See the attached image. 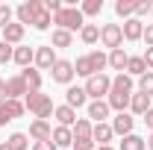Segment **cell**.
Returning <instances> with one entry per match:
<instances>
[{"label":"cell","instance_id":"obj_5","mask_svg":"<svg viewBox=\"0 0 153 150\" xmlns=\"http://www.w3.org/2000/svg\"><path fill=\"white\" fill-rule=\"evenodd\" d=\"M100 41H103V47H109V53L118 50V47L124 44V30H121V24H103V27H100Z\"/></svg>","mask_w":153,"mask_h":150},{"label":"cell","instance_id":"obj_11","mask_svg":"<svg viewBox=\"0 0 153 150\" xmlns=\"http://www.w3.org/2000/svg\"><path fill=\"white\" fill-rule=\"evenodd\" d=\"M50 24H53V15H50V9L44 6V0L38 3L36 15H33V27H36L38 33H44V30H50Z\"/></svg>","mask_w":153,"mask_h":150},{"label":"cell","instance_id":"obj_38","mask_svg":"<svg viewBox=\"0 0 153 150\" xmlns=\"http://www.w3.org/2000/svg\"><path fill=\"white\" fill-rule=\"evenodd\" d=\"M12 56H15V47H12V44H6V41H0V65L12 62Z\"/></svg>","mask_w":153,"mask_h":150},{"label":"cell","instance_id":"obj_16","mask_svg":"<svg viewBox=\"0 0 153 150\" xmlns=\"http://www.w3.org/2000/svg\"><path fill=\"white\" fill-rule=\"evenodd\" d=\"M24 33H27V27L15 21V24L3 27V41H6V44H21V41H24Z\"/></svg>","mask_w":153,"mask_h":150},{"label":"cell","instance_id":"obj_33","mask_svg":"<svg viewBox=\"0 0 153 150\" xmlns=\"http://www.w3.org/2000/svg\"><path fill=\"white\" fill-rule=\"evenodd\" d=\"M71 147H74V150H97V144H94L91 135H74Z\"/></svg>","mask_w":153,"mask_h":150},{"label":"cell","instance_id":"obj_28","mask_svg":"<svg viewBox=\"0 0 153 150\" xmlns=\"http://www.w3.org/2000/svg\"><path fill=\"white\" fill-rule=\"evenodd\" d=\"M71 44H74V33H68V30H53L50 47H71Z\"/></svg>","mask_w":153,"mask_h":150},{"label":"cell","instance_id":"obj_6","mask_svg":"<svg viewBox=\"0 0 153 150\" xmlns=\"http://www.w3.org/2000/svg\"><path fill=\"white\" fill-rule=\"evenodd\" d=\"M24 112H27V106H24L21 100H9V97H3V100H0V127L9 124V121H15V118H21Z\"/></svg>","mask_w":153,"mask_h":150},{"label":"cell","instance_id":"obj_10","mask_svg":"<svg viewBox=\"0 0 153 150\" xmlns=\"http://www.w3.org/2000/svg\"><path fill=\"white\" fill-rule=\"evenodd\" d=\"M133 124H135V118H133V115L118 112V115H115V121H112V132L124 138V135H130V132H133Z\"/></svg>","mask_w":153,"mask_h":150},{"label":"cell","instance_id":"obj_40","mask_svg":"<svg viewBox=\"0 0 153 150\" xmlns=\"http://www.w3.org/2000/svg\"><path fill=\"white\" fill-rule=\"evenodd\" d=\"M44 6L50 9V15H56V12L62 9V6H65V3H62V0H44Z\"/></svg>","mask_w":153,"mask_h":150},{"label":"cell","instance_id":"obj_29","mask_svg":"<svg viewBox=\"0 0 153 150\" xmlns=\"http://www.w3.org/2000/svg\"><path fill=\"white\" fill-rule=\"evenodd\" d=\"M124 74H130V76H141V74H147V65H144V59L141 56H130V62H127V71Z\"/></svg>","mask_w":153,"mask_h":150},{"label":"cell","instance_id":"obj_41","mask_svg":"<svg viewBox=\"0 0 153 150\" xmlns=\"http://www.w3.org/2000/svg\"><path fill=\"white\" fill-rule=\"evenodd\" d=\"M144 44H147V47H153V24H147V27H144Z\"/></svg>","mask_w":153,"mask_h":150},{"label":"cell","instance_id":"obj_39","mask_svg":"<svg viewBox=\"0 0 153 150\" xmlns=\"http://www.w3.org/2000/svg\"><path fill=\"white\" fill-rule=\"evenodd\" d=\"M153 12V0H138V6H135V18L141 21V15H147Z\"/></svg>","mask_w":153,"mask_h":150},{"label":"cell","instance_id":"obj_1","mask_svg":"<svg viewBox=\"0 0 153 150\" xmlns=\"http://www.w3.org/2000/svg\"><path fill=\"white\" fill-rule=\"evenodd\" d=\"M130 100H133V76L130 74H118L112 76V88H109V109L118 112H127L130 109Z\"/></svg>","mask_w":153,"mask_h":150},{"label":"cell","instance_id":"obj_26","mask_svg":"<svg viewBox=\"0 0 153 150\" xmlns=\"http://www.w3.org/2000/svg\"><path fill=\"white\" fill-rule=\"evenodd\" d=\"M147 144H144V138L141 135H135V132H130V135H124L121 138V147L118 150H144Z\"/></svg>","mask_w":153,"mask_h":150},{"label":"cell","instance_id":"obj_35","mask_svg":"<svg viewBox=\"0 0 153 150\" xmlns=\"http://www.w3.org/2000/svg\"><path fill=\"white\" fill-rule=\"evenodd\" d=\"M79 12H82V15H100V12H103V0H85V3L79 6Z\"/></svg>","mask_w":153,"mask_h":150},{"label":"cell","instance_id":"obj_13","mask_svg":"<svg viewBox=\"0 0 153 150\" xmlns=\"http://www.w3.org/2000/svg\"><path fill=\"white\" fill-rule=\"evenodd\" d=\"M85 100H88V94H85V88H79V85H71L65 91V106H71V109L85 106Z\"/></svg>","mask_w":153,"mask_h":150},{"label":"cell","instance_id":"obj_30","mask_svg":"<svg viewBox=\"0 0 153 150\" xmlns=\"http://www.w3.org/2000/svg\"><path fill=\"white\" fill-rule=\"evenodd\" d=\"M6 144H9V150H27L30 147V135L27 132H12Z\"/></svg>","mask_w":153,"mask_h":150},{"label":"cell","instance_id":"obj_7","mask_svg":"<svg viewBox=\"0 0 153 150\" xmlns=\"http://www.w3.org/2000/svg\"><path fill=\"white\" fill-rule=\"evenodd\" d=\"M50 74H53V82L68 85V82L74 79V62H68V59H56V65L50 68Z\"/></svg>","mask_w":153,"mask_h":150},{"label":"cell","instance_id":"obj_31","mask_svg":"<svg viewBox=\"0 0 153 150\" xmlns=\"http://www.w3.org/2000/svg\"><path fill=\"white\" fill-rule=\"evenodd\" d=\"M79 38H82L85 44H94V41H100V27H97V24H85V27L79 30Z\"/></svg>","mask_w":153,"mask_h":150},{"label":"cell","instance_id":"obj_42","mask_svg":"<svg viewBox=\"0 0 153 150\" xmlns=\"http://www.w3.org/2000/svg\"><path fill=\"white\" fill-rule=\"evenodd\" d=\"M33 150H59V147L53 144V141H36V144H33Z\"/></svg>","mask_w":153,"mask_h":150},{"label":"cell","instance_id":"obj_37","mask_svg":"<svg viewBox=\"0 0 153 150\" xmlns=\"http://www.w3.org/2000/svg\"><path fill=\"white\" fill-rule=\"evenodd\" d=\"M12 24V6L9 3H0V30Z\"/></svg>","mask_w":153,"mask_h":150},{"label":"cell","instance_id":"obj_18","mask_svg":"<svg viewBox=\"0 0 153 150\" xmlns=\"http://www.w3.org/2000/svg\"><path fill=\"white\" fill-rule=\"evenodd\" d=\"M50 135H53V130H50L47 121H33L30 124V138L33 141H50Z\"/></svg>","mask_w":153,"mask_h":150},{"label":"cell","instance_id":"obj_15","mask_svg":"<svg viewBox=\"0 0 153 150\" xmlns=\"http://www.w3.org/2000/svg\"><path fill=\"white\" fill-rule=\"evenodd\" d=\"M38 3L41 0H27V3H21L18 9H15V15H18V24H33V15H36V9H38Z\"/></svg>","mask_w":153,"mask_h":150},{"label":"cell","instance_id":"obj_22","mask_svg":"<svg viewBox=\"0 0 153 150\" xmlns=\"http://www.w3.org/2000/svg\"><path fill=\"white\" fill-rule=\"evenodd\" d=\"M50 141H53L56 147H71V141H74L71 127H56V130H53V135H50Z\"/></svg>","mask_w":153,"mask_h":150},{"label":"cell","instance_id":"obj_21","mask_svg":"<svg viewBox=\"0 0 153 150\" xmlns=\"http://www.w3.org/2000/svg\"><path fill=\"white\" fill-rule=\"evenodd\" d=\"M21 76H24V82H27L30 94H33V91H41V71H38V68H24Z\"/></svg>","mask_w":153,"mask_h":150},{"label":"cell","instance_id":"obj_48","mask_svg":"<svg viewBox=\"0 0 153 150\" xmlns=\"http://www.w3.org/2000/svg\"><path fill=\"white\" fill-rule=\"evenodd\" d=\"M97 150H112V147H97Z\"/></svg>","mask_w":153,"mask_h":150},{"label":"cell","instance_id":"obj_43","mask_svg":"<svg viewBox=\"0 0 153 150\" xmlns=\"http://www.w3.org/2000/svg\"><path fill=\"white\" fill-rule=\"evenodd\" d=\"M144 65H147V71H153V47H147V50H144Z\"/></svg>","mask_w":153,"mask_h":150},{"label":"cell","instance_id":"obj_46","mask_svg":"<svg viewBox=\"0 0 153 150\" xmlns=\"http://www.w3.org/2000/svg\"><path fill=\"white\" fill-rule=\"evenodd\" d=\"M144 144H147V150H153V132L147 135V141H144Z\"/></svg>","mask_w":153,"mask_h":150},{"label":"cell","instance_id":"obj_24","mask_svg":"<svg viewBox=\"0 0 153 150\" xmlns=\"http://www.w3.org/2000/svg\"><path fill=\"white\" fill-rule=\"evenodd\" d=\"M15 62H18L21 68H30V62H36V50L33 47H15Z\"/></svg>","mask_w":153,"mask_h":150},{"label":"cell","instance_id":"obj_9","mask_svg":"<svg viewBox=\"0 0 153 150\" xmlns=\"http://www.w3.org/2000/svg\"><path fill=\"white\" fill-rule=\"evenodd\" d=\"M30 94V88H27V82H24V76H9L6 79V97L9 100H21V97H27Z\"/></svg>","mask_w":153,"mask_h":150},{"label":"cell","instance_id":"obj_4","mask_svg":"<svg viewBox=\"0 0 153 150\" xmlns=\"http://www.w3.org/2000/svg\"><path fill=\"white\" fill-rule=\"evenodd\" d=\"M82 88H85V94H88V97L103 100V94H109V88H112V76H106V74H94V76H88V82H85Z\"/></svg>","mask_w":153,"mask_h":150},{"label":"cell","instance_id":"obj_12","mask_svg":"<svg viewBox=\"0 0 153 150\" xmlns=\"http://www.w3.org/2000/svg\"><path fill=\"white\" fill-rule=\"evenodd\" d=\"M112 124H94V130H91V138H94V144L97 147H109V141H112Z\"/></svg>","mask_w":153,"mask_h":150},{"label":"cell","instance_id":"obj_23","mask_svg":"<svg viewBox=\"0 0 153 150\" xmlns=\"http://www.w3.org/2000/svg\"><path fill=\"white\" fill-rule=\"evenodd\" d=\"M127 62H130V56H127V50L124 47H118V50H112L109 53V68H115V71H127Z\"/></svg>","mask_w":153,"mask_h":150},{"label":"cell","instance_id":"obj_45","mask_svg":"<svg viewBox=\"0 0 153 150\" xmlns=\"http://www.w3.org/2000/svg\"><path fill=\"white\" fill-rule=\"evenodd\" d=\"M3 97H6V82L0 79V100H3Z\"/></svg>","mask_w":153,"mask_h":150},{"label":"cell","instance_id":"obj_44","mask_svg":"<svg viewBox=\"0 0 153 150\" xmlns=\"http://www.w3.org/2000/svg\"><path fill=\"white\" fill-rule=\"evenodd\" d=\"M141 121H144V127H147V130L153 132V106H150V109H147V115H144Z\"/></svg>","mask_w":153,"mask_h":150},{"label":"cell","instance_id":"obj_34","mask_svg":"<svg viewBox=\"0 0 153 150\" xmlns=\"http://www.w3.org/2000/svg\"><path fill=\"white\" fill-rule=\"evenodd\" d=\"M91 130H94V127H91V121H88V118H76V124L71 127L74 135H91Z\"/></svg>","mask_w":153,"mask_h":150},{"label":"cell","instance_id":"obj_20","mask_svg":"<svg viewBox=\"0 0 153 150\" xmlns=\"http://www.w3.org/2000/svg\"><path fill=\"white\" fill-rule=\"evenodd\" d=\"M130 109H133V115H147V109H150V94H144V91H138L133 94V100H130Z\"/></svg>","mask_w":153,"mask_h":150},{"label":"cell","instance_id":"obj_3","mask_svg":"<svg viewBox=\"0 0 153 150\" xmlns=\"http://www.w3.org/2000/svg\"><path fill=\"white\" fill-rule=\"evenodd\" d=\"M24 106L30 109V112L36 115V121H47L50 115H53V100H50V94H41V91H33L24 97Z\"/></svg>","mask_w":153,"mask_h":150},{"label":"cell","instance_id":"obj_25","mask_svg":"<svg viewBox=\"0 0 153 150\" xmlns=\"http://www.w3.org/2000/svg\"><path fill=\"white\" fill-rule=\"evenodd\" d=\"M88 62H91V71H94V74H103V68L109 65V56H106L103 50H91V53H88Z\"/></svg>","mask_w":153,"mask_h":150},{"label":"cell","instance_id":"obj_32","mask_svg":"<svg viewBox=\"0 0 153 150\" xmlns=\"http://www.w3.org/2000/svg\"><path fill=\"white\" fill-rule=\"evenodd\" d=\"M74 74L76 76H94V71H91V62H88V56H79L74 62Z\"/></svg>","mask_w":153,"mask_h":150},{"label":"cell","instance_id":"obj_27","mask_svg":"<svg viewBox=\"0 0 153 150\" xmlns=\"http://www.w3.org/2000/svg\"><path fill=\"white\" fill-rule=\"evenodd\" d=\"M135 6H138V0H118V3H115V12L124 21H130L135 15Z\"/></svg>","mask_w":153,"mask_h":150},{"label":"cell","instance_id":"obj_14","mask_svg":"<svg viewBox=\"0 0 153 150\" xmlns=\"http://www.w3.org/2000/svg\"><path fill=\"white\" fill-rule=\"evenodd\" d=\"M121 30H124V38H127V41H138V38L144 36V24H141L138 18L124 21V24H121Z\"/></svg>","mask_w":153,"mask_h":150},{"label":"cell","instance_id":"obj_36","mask_svg":"<svg viewBox=\"0 0 153 150\" xmlns=\"http://www.w3.org/2000/svg\"><path fill=\"white\" fill-rule=\"evenodd\" d=\"M138 91H144V94L153 97V71H147V74L138 76Z\"/></svg>","mask_w":153,"mask_h":150},{"label":"cell","instance_id":"obj_17","mask_svg":"<svg viewBox=\"0 0 153 150\" xmlns=\"http://www.w3.org/2000/svg\"><path fill=\"white\" fill-rule=\"evenodd\" d=\"M88 118H91L94 124H103V121L109 118V103H106V100H91V103H88Z\"/></svg>","mask_w":153,"mask_h":150},{"label":"cell","instance_id":"obj_2","mask_svg":"<svg viewBox=\"0 0 153 150\" xmlns=\"http://www.w3.org/2000/svg\"><path fill=\"white\" fill-rule=\"evenodd\" d=\"M53 24H56V30L74 33V30H82V27H85V15H82L76 6H62L56 15H53Z\"/></svg>","mask_w":153,"mask_h":150},{"label":"cell","instance_id":"obj_19","mask_svg":"<svg viewBox=\"0 0 153 150\" xmlns=\"http://www.w3.org/2000/svg\"><path fill=\"white\" fill-rule=\"evenodd\" d=\"M53 118L59 121V127H74L76 124V109H71V106H56L53 109Z\"/></svg>","mask_w":153,"mask_h":150},{"label":"cell","instance_id":"obj_47","mask_svg":"<svg viewBox=\"0 0 153 150\" xmlns=\"http://www.w3.org/2000/svg\"><path fill=\"white\" fill-rule=\"evenodd\" d=\"M0 150H9V144H6V141H3V144H0Z\"/></svg>","mask_w":153,"mask_h":150},{"label":"cell","instance_id":"obj_8","mask_svg":"<svg viewBox=\"0 0 153 150\" xmlns=\"http://www.w3.org/2000/svg\"><path fill=\"white\" fill-rule=\"evenodd\" d=\"M53 65H56V53H53V47H50V44L36 47V68H38V71H50Z\"/></svg>","mask_w":153,"mask_h":150}]
</instances>
